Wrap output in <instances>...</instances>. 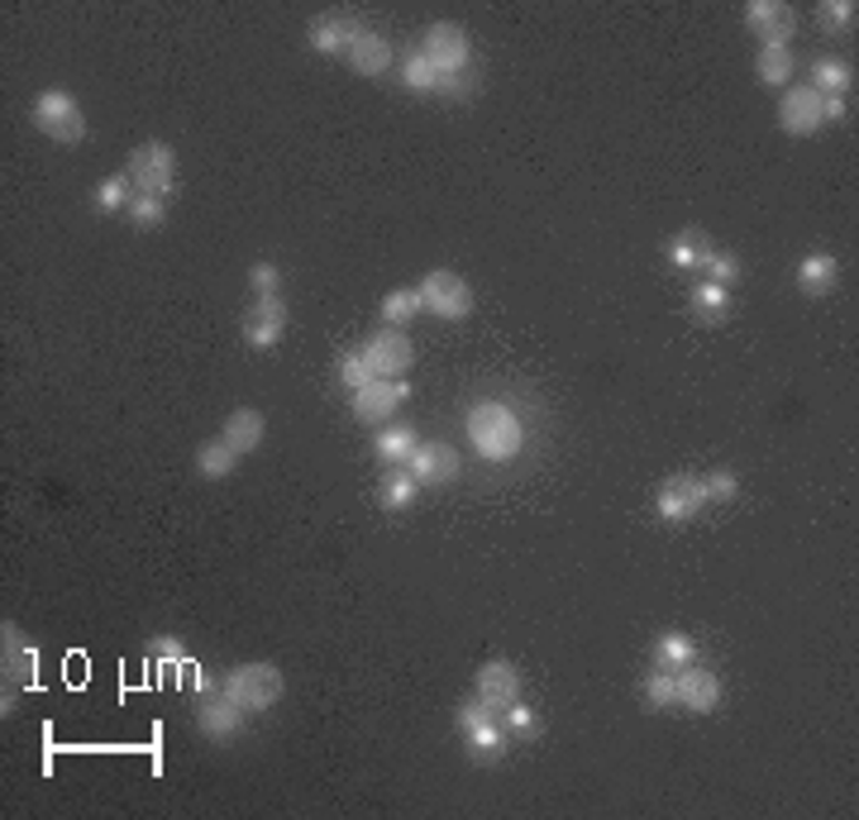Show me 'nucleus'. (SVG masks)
Listing matches in <instances>:
<instances>
[{"mask_svg": "<svg viewBox=\"0 0 859 820\" xmlns=\"http://www.w3.org/2000/svg\"><path fill=\"white\" fill-rule=\"evenodd\" d=\"M468 439L487 463H512L521 454L525 434H521V421H516L512 406H502V401H477L468 411Z\"/></svg>", "mask_w": 859, "mask_h": 820, "instance_id": "f257e3e1", "label": "nucleus"}, {"mask_svg": "<svg viewBox=\"0 0 859 820\" xmlns=\"http://www.w3.org/2000/svg\"><path fill=\"white\" fill-rule=\"evenodd\" d=\"M220 691H225L239 711L259 716V711H267V706L282 701L286 682H282L277 664H239V668H230V678L220 682Z\"/></svg>", "mask_w": 859, "mask_h": 820, "instance_id": "f03ea898", "label": "nucleus"}, {"mask_svg": "<svg viewBox=\"0 0 859 820\" xmlns=\"http://www.w3.org/2000/svg\"><path fill=\"white\" fill-rule=\"evenodd\" d=\"M0 678H6V697H0V711L6 716L14 706V687H24V691L39 687V654L24 639L20 625H10V620L0 625Z\"/></svg>", "mask_w": 859, "mask_h": 820, "instance_id": "7ed1b4c3", "label": "nucleus"}, {"mask_svg": "<svg viewBox=\"0 0 859 820\" xmlns=\"http://www.w3.org/2000/svg\"><path fill=\"white\" fill-rule=\"evenodd\" d=\"M130 182L134 191L143 196H172V186H178V158H172L168 143H143V149L130 153Z\"/></svg>", "mask_w": 859, "mask_h": 820, "instance_id": "20e7f679", "label": "nucleus"}, {"mask_svg": "<svg viewBox=\"0 0 859 820\" xmlns=\"http://www.w3.org/2000/svg\"><path fill=\"white\" fill-rule=\"evenodd\" d=\"M34 124L53 143H82L87 139V115L68 91H43L34 101Z\"/></svg>", "mask_w": 859, "mask_h": 820, "instance_id": "39448f33", "label": "nucleus"}, {"mask_svg": "<svg viewBox=\"0 0 859 820\" xmlns=\"http://www.w3.org/2000/svg\"><path fill=\"white\" fill-rule=\"evenodd\" d=\"M458 730H464V739H468V753L477 763H492L502 753V745H506V726H502V716L497 711H487L483 701H464L458 706Z\"/></svg>", "mask_w": 859, "mask_h": 820, "instance_id": "423d86ee", "label": "nucleus"}, {"mask_svg": "<svg viewBox=\"0 0 859 820\" xmlns=\"http://www.w3.org/2000/svg\"><path fill=\"white\" fill-rule=\"evenodd\" d=\"M421 292V305L429 315H439V320H464L473 311V292H468V282L458 277V272L449 267H439V272H429V277L416 286Z\"/></svg>", "mask_w": 859, "mask_h": 820, "instance_id": "0eeeda50", "label": "nucleus"}, {"mask_svg": "<svg viewBox=\"0 0 859 820\" xmlns=\"http://www.w3.org/2000/svg\"><path fill=\"white\" fill-rule=\"evenodd\" d=\"M425 62L435 68L439 77H449V72H468V58H473V43L468 34L458 24L449 20H439V24H429V34H425Z\"/></svg>", "mask_w": 859, "mask_h": 820, "instance_id": "6e6552de", "label": "nucleus"}, {"mask_svg": "<svg viewBox=\"0 0 859 820\" xmlns=\"http://www.w3.org/2000/svg\"><path fill=\"white\" fill-rule=\"evenodd\" d=\"M707 506V487H703V477H688V473H678V477H668L659 496H655V510H659V520L668 525H683V520H693L697 510Z\"/></svg>", "mask_w": 859, "mask_h": 820, "instance_id": "1a4fd4ad", "label": "nucleus"}, {"mask_svg": "<svg viewBox=\"0 0 859 820\" xmlns=\"http://www.w3.org/2000/svg\"><path fill=\"white\" fill-rule=\"evenodd\" d=\"M745 20L759 34V48H788V39L798 34V14L784 0H750L745 6Z\"/></svg>", "mask_w": 859, "mask_h": 820, "instance_id": "9d476101", "label": "nucleus"}, {"mask_svg": "<svg viewBox=\"0 0 859 820\" xmlns=\"http://www.w3.org/2000/svg\"><path fill=\"white\" fill-rule=\"evenodd\" d=\"M477 691L473 697L487 706V711H506L512 701H521V672H516V664H506V658H492V664H483L477 668V682H473Z\"/></svg>", "mask_w": 859, "mask_h": 820, "instance_id": "9b49d317", "label": "nucleus"}, {"mask_svg": "<svg viewBox=\"0 0 859 820\" xmlns=\"http://www.w3.org/2000/svg\"><path fill=\"white\" fill-rule=\"evenodd\" d=\"M674 706H688L693 716L716 711V706H721V682H716V672L697 668V664L678 668L674 672Z\"/></svg>", "mask_w": 859, "mask_h": 820, "instance_id": "f8f14e48", "label": "nucleus"}, {"mask_svg": "<svg viewBox=\"0 0 859 820\" xmlns=\"http://www.w3.org/2000/svg\"><path fill=\"white\" fill-rule=\"evenodd\" d=\"M411 392H406V382L402 377H373L363 392H354V415L363 425H382V421H392V411L402 406Z\"/></svg>", "mask_w": 859, "mask_h": 820, "instance_id": "ddd939ff", "label": "nucleus"}, {"mask_svg": "<svg viewBox=\"0 0 859 820\" xmlns=\"http://www.w3.org/2000/svg\"><path fill=\"white\" fill-rule=\"evenodd\" d=\"M286 334V301L282 296H259L244 315V340L249 348H273Z\"/></svg>", "mask_w": 859, "mask_h": 820, "instance_id": "4468645a", "label": "nucleus"}, {"mask_svg": "<svg viewBox=\"0 0 859 820\" xmlns=\"http://www.w3.org/2000/svg\"><path fill=\"white\" fill-rule=\"evenodd\" d=\"M778 124L792 134V139H811L826 124L821 115V95L811 91V87H792L784 95V105H778Z\"/></svg>", "mask_w": 859, "mask_h": 820, "instance_id": "2eb2a0df", "label": "nucleus"}, {"mask_svg": "<svg viewBox=\"0 0 859 820\" xmlns=\"http://www.w3.org/2000/svg\"><path fill=\"white\" fill-rule=\"evenodd\" d=\"M363 363L373 367V377H402L411 367V340L387 325L382 334H373V340L363 344Z\"/></svg>", "mask_w": 859, "mask_h": 820, "instance_id": "dca6fc26", "label": "nucleus"}, {"mask_svg": "<svg viewBox=\"0 0 859 820\" xmlns=\"http://www.w3.org/2000/svg\"><path fill=\"white\" fill-rule=\"evenodd\" d=\"M406 468H411V477L421 482H429V487H444V482H454L458 477V448H449V444H416V454L406 458Z\"/></svg>", "mask_w": 859, "mask_h": 820, "instance_id": "f3484780", "label": "nucleus"}, {"mask_svg": "<svg viewBox=\"0 0 859 820\" xmlns=\"http://www.w3.org/2000/svg\"><path fill=\"white\" fill-rule=\"evenodd\" d=\"M244 716L249 711H239V706L225 697V691H211V701L201 706V716H196V730L205 739H215V745H225V739H234L239 730H244Z\"/></svg>", "mask_w": 859, "mask_h": 820, "instance_id": "a211bd4d", "label": "nucleus"}, {"mask_svg": "<svg viewBox=\"0 0 859 820\" xmlns=\"http://www.w3.org/2000/svg\"><path fill=\"white\" fill-rule=\"evenodd\" d=\"M358 34H363V24L354 20V14H321V20L311 24V48L315 53H325V58H344L348 43H354Z\"/></svg>", "mask_w": 859, "mask_h": 820, "instance_id": "6ab92c4d", "label": "nucleus"}, {"mask_svg": "<svg viewBox=\"0 0 859 820\" xmlns=\"http://www.w3.org/2000/svg\"><path fill=\"white\" fill-rule=\"evenodd\" d=\"M348 68H354L358 77H382L392 68V43L382 39V34H373V29H363V34L348 43Z\"/></svg>", "mask_w": 859, "mask_h": 820, "instance_id": "aec40b11", "label": "nucleus"}, {"mask_svg": "<svg viewBox=\"0 0 859 820\" xmlns=\"http://www.w3.org/2000/svg\"><path fill=\"white\" fill-rule=\"evenodd\" d=\"M263 415L259 411H249V406H239L234 415H230V421H225V429H220V439H225L230 448H234V454L239 458H244V454H253V448H259L263 444Z\"/></svg>", "mask_w": 859, "mask_h": 820, "instance_id": "412c9836", "label": "nucleus"}, {"mask_svg": "<svg viewBox=\"0 0 859 820\" xmlns=\"http://www.w3.org/2000/svg\"><path fill=\"white\" fill-rule=\"evenodd\" d=\"M716 259V249H711V239L703 234V230H678L674 239H668V263L674 267H703L707 272V263Z\"/></svg>", "mask_w": 859, "mask_h": 820, "instance_id": "4be33fe9", "label": "nucleus"}, {"mask_svg": "<svg viewBox=\"0 0 859 820\" xmlns=\"http://www.w3.org/2000/svg\"><path fill=\"white\" fill-rule=\"evenodd\" d=\"M836 277H840V267H836L831 253H807L798 263V286L807 296H826L836 286Z\"/></svg>", "mask_w": 859, "mask_h": 820, "instance_id": "5701e85b", "label": "nucleus"}, {"mask_svg": "<svg viewBox=\"0 0 859 820\" xmlns=\"http://www.w3.org/2000/svg\"><path fill=\"white\" fill-rule=\"evenodd\" d=\"M688 664H697V645L683 630H668V635L655 639V668L659 672H678Z\"/></svg>", "mask_w": 859, "mask_h": 820, "instance_id": "b1692460", "label": "nucleus"}, {"mask_svg": "<svg viewBox=\"0 0 859 820\" xmlns=\"http://www.w3.org/2000/svg\"><path fill=\"white\" fill-rule=\"evenodd\" d=\"M693 315H697V325H721V320L730 315V286L697 282V292H693Z\"/></svg>", "mask_w": 859, "mask_h": 820, "instance_id": "393cba45", "label": "nucleus"}, {"mask_svg": "<svg viewBox=\"0 0 859 820\" xmlns=\"http://www.w3.org/2000/svg\"><path fill=\"white\" fill-rule=\"evenodd\" d=\"M416 444L421 439H416V429H411V425H387L377 434V458L387 463V468H402V463L416 454Z\"/></svg>", "mask_w": 859, "mask_h": 820, "instance_id": "a878e982", "label": "nucleus"}, {"mask_svg": "<svg viewBox=\"0 0 859 820\" xmlns=\"http://www.w3.org/2000/svg\"><path fill=\"white\" fill-rule=\"evenodd\" d=\"M855 82V72H850V62H840V58H821L817 68H811V91L817 95H846Z\"/></svg>", "mask_w": 859, "mask_h": 820, "instance_id": "bb28decb", "label": "nucleus"}, {"mask_svg": "<svg viewBox=\"0 0 859 820\" xmlns=\"http://www.w3.org/2000/svg\"><path fill=\"white\" fill-rule=\"evenodd\" d=\"M416 492H421V482L411 477V468H387V477H382V506L387 510H406L411 502H416Z\"/></svg>", "mask_w": 859, "mask_h": 820, "instance_id": "cd10ccee", "label": "nucleus"}, {"mask_svg": "<svg viewBox=\"0 0 859 820\" xmlns=\"http://www.w3.org/2000/svg\"><path fill=\"white\" fill-rule=\"evenodd\" d=\"M234 463H239L234 448L225 439H211V444H201V454H196V473L211 477V482H220V477L234 473Z\"/></svg>", "mask_w": 859, "mask_h": 820, "instance_id": "c85d7f7f", "label": "nucleus"}, {"mask_svg": "<svg viewBox=\"0 0 859 820\" xmlns=\"http://www.w3.org/2000/svg\"><path fill=\"white\" fill-rule=\"evenodd\" d=\"M130 201H134V182H130V172H115V176H105V182L95 186V205H101L105 215L130 211Z\"/></svg>", "mask_w": 859, "mask_h": 820, "instance_id": "c756f323", "label": "nucleus"}, {"mask_svg": "<svg viewBox=\"0 0 859 820\" xmlns=\"http://www.w3.org/2000/svg\"><path fill=\"white\" fill-rule=\"evenodd\" d=\"M759 82L764 87H784L788 77H792V53L788 48H759Z\"/></svg>", "mask_w": 859, "mask_h": 820, "instance_id": "7c9ffc66", "label": "nucleus"}, {"mask_svg": "<svg viewBox=\"0 0 859 820\" xmlns=\"http://www.w3.org/2000/svg\"><path fill=\"white\" fill-rule=\"evenodd\" d=\"M416 311H425L416 286H396V292H392L387 301H382V320H387V325H406V320L416 315Z\"/></svg>", "mask_w": 859, "mask_h": 820, "instance_id": "2f4dec72", "label": "nucleus"}, {"mask_svg": "<svg viewBox=\"0 0 859 820\" xmlns=\"http://www.w3.org/2000/svg\"><path fill=\"white\" fill-rule=\"evenodd\" d=\"M402 82H406V91L429 95V91H435V82H439V72L425 62V53H411V58L402 62Z\"/></svg>", "mask_w": 859, "mask_h": 820, "instance_id": "473e14b6", "label": "nucleus"}, {"mask_svg": "<svg viewBox=\"0 0 859 820\" xmlns=\"http://www.w3.org/2000/svg\"><path fill=\"white\" fill-rule=\"evenodd\" d=\"M130 220L139 224V230H158V224L168 220V201H163V196H143V191H134Z\"/></svg>", "mask_w": 859, "mask_h": 820, "instance_id": "72a5a7b5", "label": "nucleus"}, {"mask_svg": "<svg viewBox=\"0 0 859 820\" xmlns=\"http://www.w3.org/2000/svg\"><path fill=\"white\" fill-rule=\"evenodd\" d=\"M153 658L163 664L168 678H178V672L191 668V658H186V649H182V639H158V645H153Z\"/></svg>", "mask_w": 859, "mask_h": 820, "instance_id": "f704fd0d", "label": "nucleus"}, {"mask_svg": "<svg viewBox=\"0 0 859 820\" xmlns=\"http://www.w3.org/2000/svg\"><path fill=\"white\" fill-rule=\"evenodd\" d=\"M340 382H344L348 392H363V387H368V382H373V367L363 363V353H344V358H340Z\"/></svg>", "mask_w": 859, "mask_h": 820, "instance_id": "c9c22d12", "label": "nucleus"}, {"mask_svg": "<svg viewBox=\"0 0 859 820\" xmlns=\"http://www.w3.org/2000/svg\"><path fill=\"white\" fill-rule=\"evenodd\" d=\"M502 726H506V735H516V739H530L535 735V711L525 701H512L502 711Z\"/></svg>", "mask_w": 859, "mask_h": 820, "instance_id": "e433bc0d", "label": "nucleus"}, {"mask_svg": "<svg viewBox=\"0 0 859 820\" xmlns=\"http://www.w3.org/2000/svg\"><path fill=\"white\" fill-rule=\"evenodd\" d=\"M249 286H253V296H277L282 292V272L273 263H253L249 267Z\"/></svg>", "mask_w": 859, "mask_h": 820, "instance_id": "4c0bfd02", "label": "nucleus"}, {"mask_svg": "<svg viewBox=\"0 0 859 820\" xmlns=\"http://www.w3.org/2000/svg\"><path fill=\"white\" fill-rule=\"evenodd\" d=\"M645 701L649 706H659V711H664V706H674V672H649V678H645Z\"/></svg>", "mask_w": 859, "mask_h": 820, "instance_id": "58836bf2", "label": "nucleus"}, {"mask_svg": "<svg viewBox=\"0 0 859 820\" xmlns=\"http://www.w3.org/2000/svg\"><path fill=\"white\" fill-rule=\"evenodd\" d=\"M703 487H707V502H736L740 477L736 473H711V477H703Z\"/></svg>", "mask_w": 859, "mask_h": 820, "instance_id": "ea45409f", "label": "nucleus"}, {"mask_svg": "<svg viewBox=\"0 0 859 820\" xmlns=\"http://www.w3.org/2000/svg\"><path fill=\"white\" fill-rule=\"evenodd\" d=\"M435 95H444V101H468V95H473V77H468V72L439 77V82H435Z\"/></svg>", "mask_w": 859, "mask_h": 820, "instance_id": "a19ab883", "label": "nucleus"}, {"mask_svg": "<svg viewBox=\"0 0 859 820\" xmlns=\"http://www.w3.org/2000/svg\"><path fill=\"white\" fill-rule=\"evenodd\" d=\"M740 277V263L730 259V253H716V259L707 263V282H716V286H730Z\"/></svg>", "mask_w": 859, "mask_h": 820, "instance_id": "79ce46f5", "label": "nucleus"}, {"mask_svg": "<svg viewBox=\"0 0 859 820\" xmlns=\"http://www.w3.org/2000/svg\"><path fill=\"white\" fill-rule=\"evenodd\" d=\"M821 14H826L831 24H855V0H826Z\"/></svg>", "mask_w": 859, "mask_h": 820, "instance_id": "37998d69", "label": "nucleus"}]
</instances>
